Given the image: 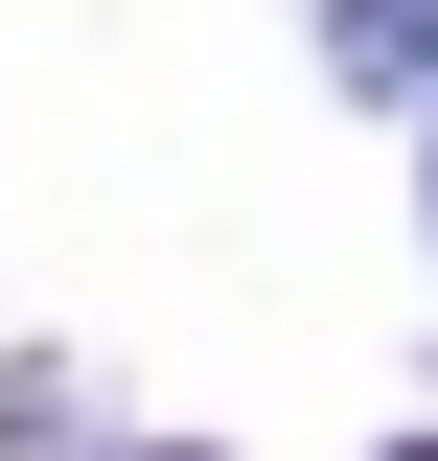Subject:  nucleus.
<instances>
[{
  "label": "nucleus",
  "instance_id": "1",
  "mask_svg": "<svg viewBox=\"0 0 438 461\" xmlns=\"http://www.w3.org/2000/svg\"><path fill=\"white\" fill-rule=\"evenodd\" d=\"M324 69H346V93H415V69H438V0H324Z\"/></svg>",
  "mask_w": 438,
  "mask_h": 461
},
{
  "label": "nucleus",
  "instance_id": "2",
  "mask_svg": "<svg viewBox=\"0 0 438 461\" xmlns=\"http://www.w3.org/2000/svg\"><path fill=\"white\" fill-rule=\"evenodd\" d=\"M392 461H438V438H392Z\"/></svg>",
  "mask_w": 438,
  "mask_h": 461
}]
</instances>
